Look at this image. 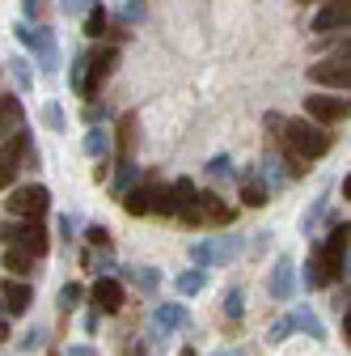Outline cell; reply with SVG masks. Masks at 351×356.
<instances>
[{"label": "cell", "mask_w": 351, "mask_h": 356, "mask_svg": "<svg viewBox=\"0 0 351 356\" xmlns=\"http://www.w3.org/2000/svg\"><path fill=\"white\" fill-rule=\"evenodd\" d=\"M280 140H284L288 157H296V161H318L334 145V136H330L326 127H318L314 119H288L284 131H280Z\"/></svg>", "instance_id": "1"}, {"label": "cell", "mask_w": 351, "mask_h": 356, "mask_svg": "<svg viewBox=\"0 0 351 356\" xmlns=\"http://www.w3.org/2000/svg\"><path fill=\"white\" fill-rule=\"evenodd\" d=\"M0 242L9 250H26V254H47L51 238L42 229V220H0Z\"/></svg>", "instance_id": "2"}, {"label": "cell", "mask_w": 351, "mask_h": 356, "mask_svg": "<svg viewBox=\"0 0 351 356\" xmlns=\"http://www.w3.org/2000/svg\"><path fill=\"white\" fill-rule=\"evenodd\" d=\"M237 250H241V238L237 234H225V238H203V242H195L191 246V263L199 267H225L229 259H237Z\"/></svg>", "instance_id": "3"}, {"label": "cell", "mask_w": 351, "mask_h": 356, "mask_svg": "<svg viewBox=\"0 0 351 356\" xmlns=\"http://www.w3.org/2000/svg\"><path fill=\"white\" fill-rule=\"evenodd\" d=\"M13 30H17V42H22V47H30V51L38 56L42 72H55V68H60V51H55V38H51L47 26H30V22H22V26H13Z\"/></svg>", "instance_id": "4"}, {"label": "cell", "mask_w": 351, "mask_h": 356, "mask_svg": "<svg viewBox=\"0 0 351 356\" xmlns=\"http://www.w3.org/2000/svg\"><path fill=\"white\" fill-rule=\"evenodd\" d=\"M5 208L17 220H42V216H47V208H51V191L47 187H17V191H9Z\"/></svg>", "instance_id": "5"}, {"label": "cell", "mask_w": 351, "mask_h": 356, "mask_svg": "<svg viewBox=\"0 0 351 356\" xmlns=\"http://www.w3.org/2000/svg\"><path fill=\"white\" fill-rule=\"evenodd\" d=\"M305 115H309L318 127L322 123H339L351 115V98H334V94H309L305 98Z\"/></svg>", "instance_id": "6"}, {"label": "cell", "mask_w": 351, "mask_h": 356, "mask_svg": "<svg viewBox=\"0 0 351 356\" xmlns=\"http://www.w3.org/2000/svg\"><path fill=\"white\" fill-rule=\"evenodd\" d=\"M26 145H30L26 131H13V136L0 145V187H13V178L22 170V157H26Z\"/></svg>", "instance_id": "7"}, {"label": "cell", "mask_w": 351, "mask_h": 356, "mask_svg": "<svg viewBox=\"0 0 351 356\" xmlns=\"http://www.w3.org/2000/svg\"><path fill=\"white\" fill-rule=\"evenodd\" d=\"M343 276V263H334L322 246L314 250V259L305 263V289H326L330 280H339Z\"/></svg>", "instance_id": "8"}, {"label": "cell", "mask_w": 351, "mask_h": 356, "mask_svg": "<svg viewBox=\"0 0 351 356\" xmlns=\"http://www.w3.org/2000/svg\"><path fill=\"white\" fill-rule=\"evenodd\" d=\"M267 293H271V301H288V297L296 293V263H292L288 254L275 259L271 276H267Z\"/></svg>", "instance_id": "9"}, {"label": "cell", "mask_w": 351, "mask_h": 356, "mask_svg": "<svg viewBox=\"0 0 351 356\" xmlns=\"http://www.w3.org/2000/svg\"><path fill=\"white\" fill-rule=\"evenodd\" d=\"M114 64H119V51H114V47H102V51L89 56V81H85V98H94V94H98L102 81L114 72Z\"/></svg>", "instance_id": "10"}, {"label": "cell", "mask_w": 351, "mask_h": 356, "mask_svg": "<svg viewBox=\"0 0 351 356\" xmlns=\"http://www.w3.org/2000/svg\"><path fill=\"white\" fill-rule=\"evenodd\" d=\"M330 30H351V0H330L314 17V34H330Z\"/></svg>", "instance_id": "11"}, {"label": "cell", "mask_w": 351, "mask_h": 356, "mask_svg": "<svg viewBox=\"0 0 351 356\" xmlns=\"http://www.w3.org/2000/svg\"><path fill=\"white\" fill-rule=\"evenodd\" d=\"M89 297H94V309H98V314H119V309H123V284H119L114 276H102Z\"/></svg>", "instance_id": "12"}, {"label": "cell", "mask_w": 351, "mask_h": 356, "mask_svg": "<svg viewBox=\"0 0 351 356\" xmlns=\"http://www.w3.org/2000/svg\"><path fill=\"white\" fill-rule=\"evenodd\" d=\"M237 212H233V204H225L216 191H203L199 195V225H229Z\"/></svg>", "instance_id": "13"}, {"label": "cell", "mask_w": 351, "mask_h": 356, "mask_svg": "<svg viewBox=\"0 0 351 356\" xmlns=\"http://www.w3.org/2000/svg\"><path fill=\"white\" fill-rule=\"evenodd\" d=\"M309 81L314 85H330V89H351V68L334 64V60H322V64H309Z\"/></svg>", "instance_id": "14"}, {"label": "cell", "mask_w": 351, "mask_h": 356, "mask_svg": "<svg viewBox=\"0 0 351 356\" xmlns=\"http://www.w3.org/2000/svg\"><path fill=\"white\" fill-rule=\"evenodd\" d=\"M173 200H178V220L199 225V187L191 178H178V183H173Z\"/></svg>", "instance_id": "15"}, {"label": "cell", "mask_w": 351, "mask_h": 356, "mask_svg": "<svg viewBox=\"0 0 351 356\" xmlns=\"http://www.w3.org/2000/svg\"><path fill=\"white\" fill-rule=\"evenodd\" d=\"M0 301H5V314H26L34 301V289L26 280H5L0 284Z\"/></svg>", "instance_id": "16"}, {"label": "cell", "mask_w": 351, "mask_h": 356, "mask_svg": "<svg viewBox=\"0 0 351 356\" xmlns=\"http://www.w3.org/2000/svg\"><path fill=\"white\" fill-rule=\"evenodd\" d=\"M187 323H191V314H187V305H178V301L157 305V314H153V331H182Z\"/></svg>", "instance_id": "17"}, {"label": "cell", "mask_w": 351, "mask_h": 356, "mask_svg": "<svg viewBox=\"0 0 351 356\" xmlns=\"http://www.w3.org/2000/svg\"><path fill=\"white\" fill-rule=\"evenodd\" d=\"M157 191H161V183H144V187H131V191L123 195V208H127L131 216H144V212H153V204H157Z\"/></svg>", "instance_id": "18"}, {"label": "cell", "mask_w": 351, "mask_h": 356, "mask_svg": "<svg viewBox=\"0 0 351 356\" xmlns=\"http://www.w3.org/2000/svg\"><path fill=\"white\" fill-rule=\"evenodd\" d=\"M334 263H343V254L351 250V220H330V234H326V246H322Z\"/></svg>", "instance_id": "19"}, {"label": "cell", "mask_w": 351, "mask_h": 356, "mask_svg": "<svg viewBox=\"0 0 351 356\" xmlns=\"http://www.w3.org/2000/svg\"><path fill=\"white\" fill-rule=\"evenodd\" d=\"M136 183H140V165L131 161V157H119V174H114V187H110V191L123 200V195H127L131 187H136Z\"/></svg>", "instance_id": "20"}, {"label": "cell", "mask_w": 351, "mask_h": 356, "mask_svg": "<svg viewBox=\"0 0 351 356\" xmlns=\"http://www.w3.org/2000/svg\"><path fill=\"white\" fill-rule=\"evenodd\" d=\"M0 131H5V136L22 131V102L9 98V94H0Z\"/></svg>", "instance_id": "21"}, {"label": "cell", "mask_w": 351, "mask_h": 356, "mask_svg": "<svg viewBox=\"0 0 351 356\" xmlns=\"http://www.w3.org/2000/svg\"><path fill=\"white\" fill-rule=\"evenodd\" d=\"M292 327H296V331H305L309 339H326V327H322V318L314 314L309 305H300L296 314H292Z\"/></svg>", "instance_id": "22"}, {"label": "cell", "mask_w": 351, "mask_h": 356, "mask_svg": "<svg viewBox=\"0 0 351 356\" xmlns=\"http://www.w3.org/2000/svg\"><path fill=\"white\" fill-rule=\"evenodd\" d=\"M131 284H136L140 293H153L157 284H161V272H157V267H127V272H123Z\"/></svg>", "instance_id": "23"}, {"label": "cell", "mask_w": 351, "mask_h": 356, "mask_svg": "<svg viewBox=\"0 0 351 356\" xmlns=\"http://www.w3.org/2000/svg\"><path fill=\"white\" fill-rule=\"evenodd\" d=\"M85 153H89L94 161H106V153H110V136L102 127H89L85 131Z\"/></svg>", "instance_id": "24"}, {"label": "cell", "mask_w": 351, "mask_h": 356, "mask_svg": "<svg viewBox=\"0 0 351 356\" xmlns=\"http://www.w3.org/2000/svg\"><path fill=\"white\" fill-rule=\"evenodd\" d=\"M258 174H262L258 183L267 187V191H280V187L288 183V170H280V161H275V157H267V161H262V170H258Z\"/></svg>", "instance_id": "25"}, {"label": "cell", "mask_w": 351, "mask_h": 356, "mask_svg": "<svg viewBox=\"0 0 351 356\" xmlns=\"http://www.w3.org/2000/svg\"><path fill=\"white\" fill-rule=\"evenodd\" d=\"M5 267H9L17 280H26V276L34 272V254H26V250H5Z\"/></svg>", "instance_id": "26"}, {"label": "cell", "mask_w": 351, "mask_h": 356, "mask_svg": "<svg viewBox=\"0 0 351 356\" xmlns=\"http://www.w3.org/2000/svg\"><path fill=\"white\" fill-rule=\"evenodd\" d=\"M241 200H246L250 208H262V204H267V200H271V191H267V187H262V183H258V178H246V183H241Z\"/></svg>", "instance_id": "27"}, {"label": "cell", "mask_w": 351, "mask_h": 356, "mask_svg": "<svg viewBox=\"0 0 351 356\" xmlns=\"http://www.w3.org/2000/svg\"><path fill=\"white\" fill-rule=\"evenodd\" d=\"M106 9L102 5H89V13H85V34H89V38H102L106 34Z\"/></svg>", "instance_id": "28"}, {"label": "cell", "mask_w": 351, "mask_h": 356, "mask_svg": "<svg viewBox=\"0 0 351 356\" xmlns=\"http://www.w3.org/2000/svg\"><path fill=\"white\" fill-rule=\"evenodd\" d=\"M203 284H207V276L199 272V267H195V272H182L178 280H173V289H178L182 297H191V293H203Z\"/></svg>", "instance_id": "29"}, {"label": "cell", "mask_w": 351, "mask_h": 356, "mask_svg": "<svg viewBox=\"0 0 351 356\" xmlns=\"http://www.w3.org/2000/svg\"><path fill=\"white\" fill-rule=\"evenodd\" d=\"M131 145H136V115H123V123H119V153L131 157Z\"/></svg>", "instance_id": "30"}, {"label": "cell", "mask_w": 351, "mask_h": 356, "mask_svg": "<svg viewBox=\"0 0 351 356\" xmlns=\"http://www.w3.org/2000/svg\"><path fill=\"white\" fill-rule=\"evenodd\" d=\"M326 200H330V191H322L318 200H314V208L305 212V220H300V234H314V225L322 220V212H326Z\"/></svg>", "instance_id": "31"}, {"label": "cell", "mask_w": 351, "mask_h": 356, "mask_svg": "<svg viewBox=\"0 0 351 356\" xmlns=\"http://www.w3.org/2000/svg\"><path fill=\"white\" fill-rule=\"evenodd\" d=\"M80 297H85V289H80V284H72V280H68V284H64V289H60V314H72V309H76V305H80Z\"/></svg>", "instance_id": "32"}, {"label": "cell", "mask_w": 351, "mask_h": 356, "mask_svg": "<svg viewBox=\"0 0 351 356\" xmlns=\"http://www.w3.org/2000/svg\"><path fill=\"white\" fill-rule=\"evenodd\" d=\"M207 178H216V183H225V178H237V170H233V161L221 153V157H212V161H207Z\"/></svg>", "instance_id": "33"}, {"label": "cell", "mask_w": 351, "mask_h": 356, "mask_svg": "<svg viewBox=\"0 0 351 356\" xmlns=\"http://www.w3.org/2000/svg\"><path fill=\"white\" fill-rule=\"evenodd\" d=\"M85 267H89V272H98V280L102 276H110V267H114V259H110V250H89V254H85Z\"/></svg>", "instance_id": "34"}, {"label": "cell", "mask_w": 351, "mask_h": 356, "mask_svg": "<svg viewBox=\"0 0 351 356\" xmlns=\"http://www.w3.org/2000/svg\"><path fill=\"white\" fill-rule=\"evenodd\" d=\"M153 212H161V216H178V200H173V187H161V191H157Z\"/></svg>", "instance_id": "35"}, {"label": "cell", "mask_w": 351, "mask_h": 356, "mask_svg": "<svg viewBox=\"0 0 351 356\" xmlns=\"http://www.w3.org/2000/svg\"><path fill=\"white\" fill-rule=\"evenodd\" d=\"M85 81H89V56H76V64H72V89L85 98Z\"/></svg>", "instance_id": "36"}, {"label": "cell", "mask_w": 351, "mask_h": 356, "mask_svg": "<svg viewBox=\"0 0 351 356\" xmlns=\"http://www.w3.org/2000/svg\"><path fill=\"white\" fill-rule=\"evenodd\" d=\"M225 314H229V318H241V314H246V297H241V289H229V293H225Z\"/></svg>", "instance_id": "37"}, {"label": "cell", "mask_w": 351, "mask_h": 356, "mask_svg": "<svg viewBox=\"0 0 351 356\" xmlns=\"http://www.w3.org/2000/svg\"><path fill=\"white\" fill-rule=\"evenodd\" d=\"M42 343H47V331H42V327H34V331L22 335V352H38Z\"/></svg>", "instance_id": "38"}, {"label": "cell", "mask_w": 351, "mask_h": 356, "mask_svg": "<svg viewBox=\"0 0 351 356\" xmlns=\"http://www.w3.org/2000/svg\"><path fill=\"white\" fill-rule=\"evenodd\" d=\"M85 238H89V246L110 250V229H106V225H89V229H85Z\"/></svg>", "instance_id": "39"}, {"label": "cell", "mask_w": 351, "mask_h": 356, "mask_svg": "<svg viewBox=\"0 0 351 356\" xmlns=\"http://www.w3.org/2000/svg\"><path fill=\"white\" fill-rule=\"evenodd\" d=\"M292 331H296V327H292V318H280V323L271 327V343H284V339H288Z\"/></svg>", "instance_id": "40"}, {"label": "cell", "mask_w": 351, "mask_h": 356, "mask_svg": "<svg viewBox=\"0 0 351 356\" xmlns=\"http://www.w3.org/2000/svg\"><path fill=\"white\" fill-rule=\"evenodd\" d=\"M123 17H127V22H144V0H127V5H123Z\"/></svg>", "instance_id": "41"}, {"label": "cell", "mask_w": 351, "mask_h": 356, "mask_svg": "<svg viewBox=\"0 0 351 356\" xmlns=\"http://www.w3.org/2000/svg\"><path fill=\"white\" fill-rule=\"evenodd\" d=\"M330 60H334V64H347V68H351V38H343V42H339V47L330 51Z\"/></svg>", "instance_id": "42"}, {"label": "cell", "mask_w": 351, "mask_h": 356, "mask_svg": "<svg viewBox=\"0 0 351 356\" xmlns=\"http://www.w3.org/2000/svg\"><path fill=\"white\" fill-rule=\"evenodd\" d=\"M42 9H47V0H22V13H26V22L42 17Z\"/></svg>", "instance_id": "43"}, {"label": "cell", "mask_w": 351, "mask_h": 356, "mask_svg": "<svg viewBox=\"0 0 351 356\" xmlns=\"http://www.w3.org/2000/svg\"><path fill=\"white\" fill-rule=\"evenodd\" d=\"M42 119H47V127H55V131H64V111H60L55 102H51L47 111H42Z\"/></svg>", "instance_id": "44"}, {"label": "cell", "mask_w": 351, "mask_h": 356, "mask_svg": "<svg viewBox=\"0 0 351 356\" xmlns=\"http://www.w3.org/2000/svg\"><path fill=\"white\" fill-rule=\"evenodd\" d=\"M9 64H13V76H17L22 85H30V81H34V72H30V64H26V60H9Z\"/></svg>", "instance_id": "45"}, {"label": "cell", "mask_w": 351, "mask_h": 356, "mask_svg": "<svg viewBox=\"0 0 351 356\" xmlns=\"http://www.w3.org/2000/svg\"><path fill=\"white\" fill-rule=\"evenodd\" d=\"M60 234H64V242H72V234H76V216H60Z\"/></svg>", "instance_id": "46"}, {"label": "cell", "mask_w": 351, "mask_h": 356, "mask_svg": "<svg viewBox=\"0 0 351 356\" xmlns=\"http://www.w3.org/2000/svg\"><path fill=\"white\" fill-rule=\"evenodd\" d=\"M60 5H64V13L72 17V13H85V9H89V0H60Z\"/></svg>", "instance_id": "47"}, {"label": "cell", "mask_w": 351, "mask_h": 356, "mask_svg": "<svg viewBox=\"0 0 351 356\" xmlns=\"http://www.w3.org/2000/svg\"><path fill=\"white\" fill-rule=\"evenodd\" d=\"M64 356H98V348H94V343H72Z\"/></svg>", "instance_id": "48"}, {"label": "cell", "mask_w": 351, "mask_h": 356, "mask_svg": "<svg viewBox=\"0 0 351 356\" xmlns=\"http://www.w3.org/2000/svg\"><path fill=\"white\" fill-rule=\"evenodd\" d=\"M343 339L351 343V305H347V314H343Z\"/></svg>", "instance_id": "49"}, {"label": "cell", "mask_w": 351, "mask_h": 356, "mask_svg": "<svg viewBox=\"0 0 351 356\" xmlns=\"http://www.w3.org/2000/svg\"><path fill=\"white\" fill-rule=\"evenodd\" d=\"M216 356H246V352H241V348H221Z\"/></svg>", "instance_id": "50"}, {"label": "cell", "mask_w": 351, "mask_h": 356, "mask_svg": "<svg viewBox=\"0 0 351 356\" xmlns=\"http://www.w3.org/2000/svg\"><path fill=\"white\" fill-rule=\"evenodd\" d=\"M343 276H351V250L343 254Z\"/></svg>", "instance_id": "51"}, {"label": "cell", "mask_w": 351, "mask_h": 356, "mask_svg": "<svg viewBox=\"0 0 351 356\" xmlns=\"http://www.w3.org/2000/svg\"><path fill=\"white\" fill-rule=\"evenodd\" d=\"M343 200H351V174L343 178Z\"/></svg>", "instance_id": "52"}, {"label": "cell", "mask_w": 351, "mask_h": 356, "mask_svg": "<svg viewBox=\"0 0 351 356\" xmlns=\"http://www.w3.org/2000/svg\"><path fill=\"white\" fill-rule=\"evenodd\" d=\"M5 339H9V323H5V318H0V343H5Z\"/></svg>", "instance_id": "53"}, {"label": "cell", "mask_w": 351, "mask_h": 356, "mask_svg": "<svg viewBox=\"0 0 351 356\" xmlns=\"http://www.w3.org/2000/svg\"><path fill=\"white\" fill-rule=\"evenodd\" d=\"M5 140H9V136H5V131H0V145H5Z\"/></svg>", "instance_id": "54"}, {"label": "cell", "mask_w": 351, "mask_h": 356, "mask_svg": "<svg viewBox=\"0 0 351 356\" xmlns=\"http://www.w3.org/2000/svg\"><path fill=\"white\" fill-rule=\"evenodd\" d=\"M0 314H5V301H0Z\"/></svg>", "instance_id": "55"}, {"label": "cell", "mask_w": 351, "mask_h": 356, "mask_svg": "<svg viewBox=\"0 0 351 356\" xmlns=\"http://www.w3.org/2000/svg\"><path fill=\"white\" fill-rule=\"evenodd\" d=\"M182 356H195V352H182Z\"/></svg>", "instance_id": "56"}, {"label": "cell", "mask_w": 351, "mask_h": 356, "mask_svg": "<svg viewBox=\"0 0 351 356\" xmlns=\"http://www.w3.org/2000/svg\"><path fill=\"white\" fill-rule=\"evenodd\" d=\"M300 5H309V0H300Z\"/></svg>", "instance_id": "57"}]
</instances>
